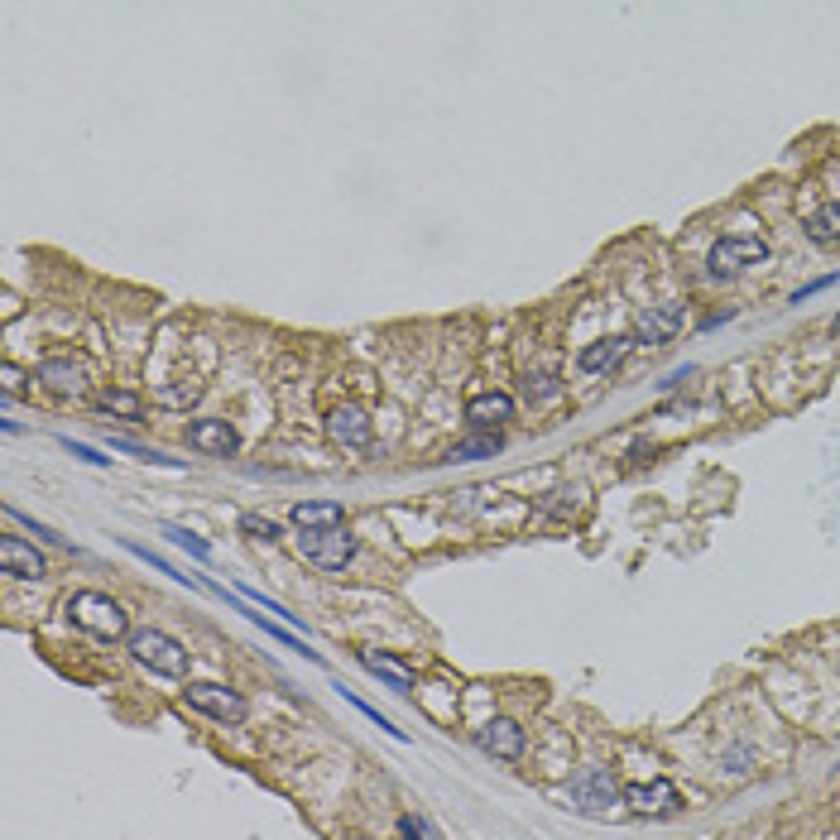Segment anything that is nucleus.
Listing matches in <instances>:
<instances>
[{"label": "nucleus", "instance_id": "nucleus-1", "mask_svg": "<svg viewBox=\"0 0 840 840\" xmlns=\"http://www.w3.org/2000/svg\"><path fill=\"white\" fill-rule=\"evenodd\" d=\"M68 620L77 624V629L96 634V639H120V634L130 629L120 600H111L106 591H77V596H68Z\"/></svg>", "mask_w": 840, "mask_h": 840}, {"label": "nucleus", "instance_id": "nucleus-2", "mask_svg": "<svg viewBox=\"0 0 840 840\" xmlns=\"http://www.w3.org/2000/svg\"><path fill=\"white\" fill-rule=\"evenodd\" d=\"M298 552L308 557L312 567L322 572H341L351 557H356V533H346V524H332V528H298Z\"/></svg>", "mask_w": 840, "mask_h": 840}, {"label": "nucleus", "instance_id": "nucleus-3", "mask_svg": "<svg viewBox=\"0 0 840 840\" xmlns=\"http://www.w3.org/2000/svg\"><path fill=\"white\" fill-rule=\"evenodd\" d=\"M130 653H135L149 672H159V677H183V672H188V648L178 644V639H168V634H159V629L130 634Z\"/></svg>", "mask_w": 840, "mask_h": 840}, {"label": "nucleus", "instance_id": "nucleus-4", "mask_svg": "<svg viewBox=\"0 0 840 840\" xmlns=\"http://www.w3.org/2000/svg\"><path fill=\"white\" fill-rule=\"evenodd\" d=\"M34 375H39V384H44L48 394H58V399H82L87 384H92V365L82 356H44Z\"/></svg>", "mask_w": 840, "mask_h": 840}, {"label": "nucleus", "instance_id": "nucleus-5", "mask_svg": "<svg viewBox=\"0 0 840 840\" xmlns=\"http://www.w3.org/2000/svg\"><path fill=\"white\" fill-rule=\"evenodd\" d=\"M183 696H188L192 711L221 720V725H240V720H245V696H240L236 687H221V682H188Z\"/></svg>", "mask_w": 840, "mask_h": 840}, {"label": "nucleus", "instance_id": "nucleus-6", "mask_svg": "<svg viewBox=\"0 0 840 840\" xmlns=\"http://www.w3.org/2000/svg\"><path fill=\"white\" fill-rule=\"evenodd\" d=\"M768 245L759 236H725L711 245V274H740L749 264H764Z\"/></svg>", "mask_w": 840, "mask_h": 840}, {"label": "nucleus", "instance_id": "nucleus-7", "mask_svg": "<svg viewBox=\"0 0 840 840\" xmlns=\"http://www.w3.org/2000/svg\"><path fill=\"white\" fill-rule=\"evenodd\" d=\"M624 807L634 816H672L682 807V792H677V783H668V778H653V783L624 788Z\"/></svg>", "mask_w": 840, "mask_h": 840}, {"label": "nucleus", "instance_id": "nucleus-8", "mask_svg": "<svg viewBox=\"0 0 840 840\" xmlns=\"http://www.w3.org/2000/svg\"><path fill=\"white\" fill-rule=\"evenodd\" d=\"M682 322H687V308L682 303H658V308L639 312V322H634V346H663L672 336L682 332Z\"/></svg>", "mask_w": 840, "mask_h": 840}, {"label": "nucleus", "instance_id": "nucleus-9", "mask_svg": "<svg viewBox=\"0 0 840 840\" xmlns=\"http://www.w3.org/2000/svg\"><path fill=\"white\" fill-rule=\"evenodd\" d=\"M476 744L490 754V759H504V764H514L519 754H524V730L514 725V720H504V716H495V720H485L476 730Z\"/></svg>", "mask_w": 840, "mask_h": 840}, {"label": "nucleus", "instance_id": "nucleus-10", "mask_svg": "<svg viewBox=\"0 0 840 840\" xmlns=\"http://www.w3.org/2000/svg\"><path fill=\"white\" fill-rule=\"evenodd\" d=\"M615 802V778L605 768H581L572 778V807L576 812H605Z\"/></svg>", "mask_w": 840, "mask_h": 840}, {"label": "nucleus", "instance_id": "nucleus-11", "mask_svg": "<svg viewBox=\"0 0 840 840\" xmlns=\"http://www.w3.org/2000/svg\"><path fill=\"white\" fill-rule=\"evenodd\" d=\"M188 442L197 447L202 456H236L240 437L226 418H192L188 423Z\"/></svg>", "mask_w": 840, "mask_h": 840}, {"label": "nucleus", "instance_id": "nucleus-12", "mask_svg": "<svg viewBox=\"0 0 840 840\" xmlns=\"http://www.w3.org/2000/svg\"><path fill=\"white\" fill-rule=\"evenodd\" d=\"M514 418V399L500 394V389H485V394H471L466 399V423L471 428H500Z\"/></svg>", "mask_w": 840, "mask_h": 840}, {"label": "nucleus", "instance_id": "nucleus-13", "mask_svg": "<svg viewBox=\"0 0 840 840\" xmlns=\"http://www.w3.org/2000/svg\"><path fill=\"white\" fill-rule=\"evenodd\" d=\"M327 432H332V442H341V447H365V442H370V418H365V408L341 404L327 413Z\"/></svg>", "mask_w": 840, "mask_h": 840}, {"label": "nucleus", "instance_id": "nucleus-14", "mask_svg": "<svg viewBox=\"0 0 840 840\" xmlns=\"http://www.w3.org/2000/svg\"><path fill=\"white\" fill-rule=\"evenodd\" d=\"M0 572H10V576H44L48 567H44V557L34 552V543H24V538H15V533H5L0 538Z\"/></svg>", "mask_w": 840, "mask_h": 840}, {"label": "nucleus", "instance_id": "nucleus-15", "mask_svg": "<svg viewBox=\"0 0 840 840\" xmlns=\"http://www.w3.org/2000/svg\"><path fill=\"white\" fill-rule=\"evenodd\" d=\"M629 346H634V336H605V341H591V346H581V356L576 365L586 370V375H600V370H615L624 356H629Z\"/></svg>", "mask_w": 840, "mask_h": 840}, {"label": "nucleus", "instance_id": "nucleus-16", "mask_svg": "<svg viewBox=\"0 0 840 840\" xmlns=\"http://www.w3.org/2000/svg\"><path fill=\"white\" fill-rule=\"evenodd\" d=\"M360 668L384 677L394 692H413V668L399 663V658H389V653H375V648H360Z\"/></svg>", "mask_w": 840, "mask_h": 840}, {"label": "nucleus", "instance_id": "nucleus-17", "mask_svg": "<svg viewBox=\"0 0 840 840\" xmlns=\"http://www.w3.org/2000/svg\"><path fill=\"white\" fill-rule=\"evenodd\" d=\"M802 231L812 245H836L840 240V202H826V207H816L807 221H802Z\"/></svg>", "mask_w": 840, "mask_h": 840}, {"label": "nucleus", "instance_id": "nucleus-18", "mask_svg": "<svg viewBox=\"0 0 840 840\" xmlns=\"http://www.w3.org/2000/svg\"><path fill=\"white\" fill-rule=\"evenodd\" d=\"M298 528H332V524H341V504L336 500H303V504H293V514H288Z\"/></svg>", "mask_w": 840, "mask_h": 840}, {"label": "nucleus", "instance_id": "nucleus-19", "mask_svg": "<svg viewBox=\"0 0 840 840\" xmlns=\"http://www.w3.org/2000/svg\"><path fill=\"white\" fill-rule=\"evenodd\" d=\"M96 408H101V413H116V418H130V423H140V413H144L140 394H130V389H101V394H96Z\"/></svg>", "mask_w": 840, "mask_h": 840}, {"label": "nucleus", "instance_id": "nucleus-20", "mask_svg": "<svg viewBox=\"0 0 840 840\" xmlns=\"http://www.w3.org/2000/svg\"><path fill=\"white\" fill-rule=\"evenodd\" d=\"M159 533H164V538H168V543H173V548L192 552V557H202V562L212 557V543H207V538H197V533H188V528H178V524H164V528H159Z\"/></svg>", "mask_w": 840, "mask_h": 840}, {"label": "nucleus", "instance_id": "nucleus-21", "mask_svg": "<svg viewBox=\"0 0 840 840\" xmlns=\"http://www.w3.org/2000/svg\"><path fill=\"white\" fill-rule=\"evenodd\" d=\"M197 399H202V380H188V384H159V404L183 408V404H197Z\"/></svg>", "mask_w": 840, "mask_h": 840}, {"label": "nucleus", "instance_id": "nucleus-22", "mask_svg": "<svg viewBox=\"0 0 840 840\" xmlns=\"http://www.w3.org/2000/svg\"><path fill=\"white\" fill-rule=\"evenodd\" d=\"M500 452V437H471V442H456L452 447V461H480V456H495Z\"/></svg>", "mask_w": 840, "mask_h": 840}, {"label": "nucleus", "instance_id": "nucleus-23", "mask_svg": "<svg viewBox=\"0 0 840 840\" xmlns=\"http://www.w3.org/2000/svg\"><path fill=\"white\" fill-rule=\"evenodd\" d=\"M116 452H125V456H140L144 466H168V471H183V461H173V456H164V452H149V447H135V442H111Z\"/></svg>", "mask_w": 840, "mask_h": 840}, {"label": "nucleus", "instance_id": "nucleus-24", "mask_svg": "<svg viewBox=\"0 0 840 840\" xmlns=\"http://www.w3.org/2000/svg\"><path fill=\"white\" fill-rule=\"evenodd\" d=\"M0 389H5V399H20V394H29V380H24L20 365H0Z\"/></svg>", "mask_w": 840, "mask_h": 840}, {"label": "nucleus", "instance_id": "nucleus-25", "mask_svg": "<svg viewBox=\"0 0 840 840\" xmlns=\"http://www.w3.org/2000/svg\"><path fill=\"white\" fill-rule=\"evenodd\" d=\"M240 528H245L250 538H264V543H274V538H279V524H274V519H264V514H240Z\"/></svg>", "mask_w": 840, "mask_h": 840}, {"label": "nucleus", "instance_id": "nucleus-26", "mask_svg": "<svg viewBox=\"0 0 840 840\" xmlns=\"http://www.w3.org/2000/svg\"><path fill=\"white\" fill-rule=\"evenodd\" d=\"M528 399H552V394H557V389H562V384L552 380V375H538V380H533V375H528Z\"/></svg>", "mask_w": 840, "mask_h": 840}, {"label": "nucleus", "instance_id": "nucleus-27", "mask_svg": "<svg viewBox=\"0 0 840 840\" xmlns=\"http://www.w3.org/2000/svg\"><path fill=\"white\" fill-rule=\"evenodd\" d=\"M240 596H245V600H255V605H264V610H274V615H279V620H288V624H298V615H293V610H284V605H274V600H264L260 591H250V586H245V591H240Z\"/></svg>", "mask_w": 840, "mask_h": 840}, {"label": "nucleus", "instance_id": "nucleus-28", "mask_svg": "<svg viewBox=\"0 0 840 840\" xmlns=\"http://www.w3.org/2000/svg\"><path fill=\"white\" fill-rule=\"evenodd\" d=\"M63 447H68L72 456H82V461H92V466H106V461H111V456H101L96 447H87V442H72V437L63 442Z\"/></svg>", "mask_w": 840, "mask_h": 840}, {"label": "nucleus", "instance_id": "nucleus-29", "mask_svg": "<svg viewBox=\"0 0 840 840\" xmlns=\"http://www.w3.org/2000/svg\"><path fill=\"white\" fill-rule=\"evenodd\" d=\"M840 274H826V279H816V284H807V288H797V293H792V303H802V298H812V293H821V288H831L836 284Z\"/></svg>", "mask_w": 840, "mask_h": 840}, {"label": "nucleus", "instance_id": "nucleus-30", "mask_svg": "<svg viewBox=\"0 0 840 840\" xmlns=\"http://www.w3.org/2000/svg\"><path fill=\"white\" fill-rule=\"evenodd\" d=\"M399 831H404V840H428V831H423L413 816H404V821H399Z\"/></svg>", "mask_w": 840, "mask_h": 840}, {"label": "nucleus", "instance_id": "nucleus-31", "mask_svg": "<svg viewBox=\"0 0 840 840\" xmlns=\"http://www.w3.org/2000/svg\"><path fill=\"white\" fill-rule=\"evenodd\" d=\"M836 332H840V317H836Z\"/></svg>", "mask_w": 840, "mask_h": 840}]
</instances>
